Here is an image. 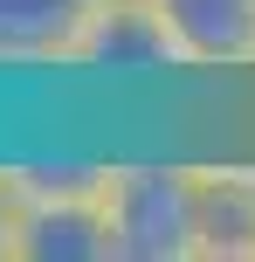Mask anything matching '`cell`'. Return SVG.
<instances>
[{
    "label": "cell",
    "mask_w": 255,
    "mask_h": 262,
    "mask_svg": "<svg viewBox=\"0 0 255 262\" xmlns=\"http://www.w3.org/2000/svg\"><path fill=\"white\" fill-rule=\"evenodd\" d=\"M110 249L118 262H200V186L193 159L138 152L110 172Z\"/></svg>",
    "instance_id": "cell-1"
},
{
    "label": "cell",
    "mask_w": 255,
    "mask_h": 262,
    "mask_svg": "<svg viewBox=\"0 0 255 262\" xmlns=\"http://www.w3.org/2000/svg\"><path fill=\"white\" fill-rule=\"evenodd\" d=\"M69 76L104 83V90H159V83H187V69L152 0H104L83 28Z\"/></svg>",
    "instance_id": "cell-2"
},
{
    "label": "cell",
    "mask_w": 255,
    "mask_h": 262,
    "mask_svg": "<svg viewBox=\"0 0 255 262\" xmlns=\"http://www.w3.org/2000/svg\"><path fill=\"white\" fill-rule=\"evenodd\" d=\"M179 49L187 83H248L255 76V0H152Z\"/></svg>",
    "instance_id": "cell-3"
},
{
    "label": "cell",
    "mask_w": 255,
    "mask_h": 262,
    "mask_svg": "<svg viewBox=\"0 0 255 262\" xmlns=\"http://www.w3.org/2000/svg\"><path fill=\"white\" fill-rule=\"evenodd\" d=\"M104 0H0V76H69Z\"/></svg>",
    "instance_id": "cell-4"
},
{
    "label": "cell",
    "mask_w": 255,
    "mask_h": 262,
    "mask_svg": "<svg viewBox=\"0 0 255 262\" xmlns=\"http://www.w3.org/2000/svg\"><path fill=\"white\" fill-rule=\"evenodd\" d=\"M200 186V262H255V159H193Z\"/></svg>",
    "instance_id": "cell-5"
},
{
    "label": "cell",
    "mask_w": 255,
    "mask_h": 262,
    "mask_svg": "<svg viewBox=\"0 0 255 262\" xmlns=\"http://www.w3.org/2000/svg\"><path fill=\"white\" fill-rule=\"evenodd\" d=\"M0 172H7L21 207H55V200L90 207V200L110 193L118 159H104V152H21V159H0Z\"/></svg>",
    "instance_id": "cell-6"
},
{
    "label": "cell",
    "mask_w": 255,
    "mask_h": 262,
    "mask_svg": "<svg viewBox=\"0 0 255 262\" xmlns=\"http://www.w3.org/2000/svg\"><path fill=\"white\" fill-rule=\"evenodd\" d=\"M21 262H118L104 200H90V207H76V200L21 207Z\"/></svg>",
    "instance_id": "cell-7"
},
{
    "label": "cell",
    "mask_w": 255,
    "mask_h": 262,
    "mask_svg": "<svg viewBox=\"0 0 255 262\" xmlns=\"http://www.w3.org/2000/svg\"><path fill=\"white\" fill-rule=\"evenodd\" d=\"M0 262H21V200H14L7 172H0Z\"/></svg>",
    "instance_id": "cell-8"
}]
</instances>
